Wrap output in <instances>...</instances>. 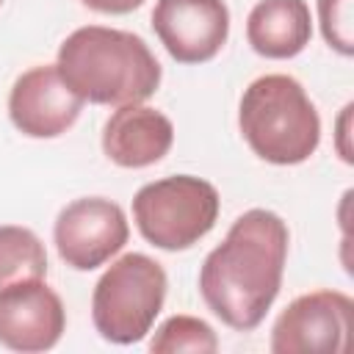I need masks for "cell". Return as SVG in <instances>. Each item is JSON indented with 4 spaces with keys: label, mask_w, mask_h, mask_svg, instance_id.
Returning <instances> with one entry per match:
<instances>
[{
    "label": "cell",
    "mask_w": 354,
    "mask_h": 354,
    "mask_svg": "<svg viewBox=\"0 0 354 354\" xmlns=\"http://www.w3.org/2000/svg\"><path fill=\"white\" fill-rule=\"evenodd\" d=\"M238 127L249 149L274 166H296L321 144V116L304 86L282 72L252 80L238 102Z\"/></svg>",
    "instance_id": "3"
},
{
    "label": "cell",
    "mask_w": 354,
    "mask_h": 354,
    "mask_svg": "<svg viewBox=\"0 0 354 354\" xmlns=\"http://www.w3.org/2000/svg\"><path fill=\"white\" fill-rule=\"evenodd\" d=\"M0 3H3V0H0Z\"/></svg>",
    "instance_id": "18"
},
{
    "label": "cell",
    "mask_w": 354,
    "mask_h": 354,
    "mask_svg": "<svg viewBox=\"0 0 354 354\" xmlns=\"http://www.w3.org/2000/svg\"><path fill=\"white\" fill-rule=\"evenodd\" d=\"M152 30L177 64H205L227 44L230 8L224 0H155Z\"/></svg>",
    "instance_id": "8"
},
{
    "label": "cell",
    "mask_w": 354,
    "mask_h": 354,
    "mask_svg": "<svg viewBox=\"0 0 354 354\" xmlns=\"http://www.w3.org/2000/svg\"><path fill=\"white\" fill-rule=\"evenodd\" d=\"M354 301L343 290L296 296L274 321L268 348L274 354H337L351 348Z\"/></svg>",
    "instance_id": "6"
},
{
    "label": "cell",
    "mask_w": 354,
    "mask_h": 354,
    "mask_svg": "<svg viewBox=\"0 0 354 354\" xmlns=\"http://www.w3.org/2000/svg\"><path fill=\"white\" fill-rule=\"evenodd\" d=\"M166 271L163 266L144 254L127 252L113 260L94 285L91 293V321L102 340L116 346L138 343L149 335L155 318L166 301Z\"/></svg>",
    "instance_id": "4"
},
{
    "label": "cell",
    "mask_w": 354,
    "mask_h": 354,
    "mask_svg": "<svg viewBox=\"0 0 354 354\" xmlns=\"http://www.w3.org/2000/svg\"><path fill=\"white\" fill-rule=\"evenodd\" d=\"M288 246L290 232L282 216L266 207L241 213L199 268L207 310L230 329H257L279 296Z\"/></svg>",
    "instance_id": "1"
},
{
    "label": "cell",
    "mask_w": 354,
    "mask_h": 354,
    "mask_svg": "<svg viewBox=\"0 0 354 354\" xmlns=\"http://www.w3.org/2000/svg\"><path fill=\"white\" fill-rule=\"evenodd\" d=\"M310 39L313 17L304 0H257L246 17V41L263 58H296Z\"/></svg>",
    "instance_id": "12"
},
{
    "label": "cell",
    "mask_w": 354,
    "mask_h": 354,
    "mask_svg": "<svg viewBox=\"0 0 354 354\" xmlns=\"http://www.w3.org/2000/svg\"><path fill=\"white\" fill-rule=\"evenodd\" d=\"M77 97L61 77L55 64H39L22 72L8 91V116L28 138H58L80 116Z\"/></svg>",
    "instance_id": "10"
},
{
    "label": "cell",
    "mask_w": 354,
    "mask_h": 354,
    "mask_svg": "<svg viewBox=\"0 0 354 354\" xmlns=\"http://www.w3.org/2000/svg\"><path fill=\"white\" fill-rule=\"evenodd\" d=\"M80 3L91 11H100V14H130L144 0H80Z\"/></svg>",
    "instance_id": "17"
},
{
    "label": "cell",
    "mask_w": 354,
    "mask_h": 354,
    "mask_svg": "<svg viewBox=\"0 0 354 354\" xmlns=\"http://www.w3.org/2000/svg\"><path fill=\"white\" fill-rule=\"evenodd\" d=\"M218 210L216 185L194 174L152 180L133 196V221L141 238L163 252H183L199 243L216 227Z\"/></svg>",
    "instance_id": "5"
},
{
    "label": "cell",
    "mask_w": 354,
    "mask_h": 354,
    "mask_svg": "<svg viewBox=\"0 0 354 354\" xmlns=\"http://www.w3.org/2000/svg\"><path fill=\"white\" fill-rule=\"evenodd\" d=\"M130 238V224L122 205L105 196H80L61 207L53 224L58 257L75 271L105 266Z\"/></svg>",
    "instance_id": "7"
},
{
    "label": "cell",
    "mask_w": 354,
    "mask_h": 354,
    "mask_svg": "<svg viewBox=\"0 0 354 354\" xmlns=\"http://www.w3.org/2000/svg\"><path fill=\"white\" fill-rule=\"evenodd\" d=\"M149 351L155 354H180V351L213 354L218 351V337L213 326L196 315H171L155 329V337L149 340Z\"/></svg>",
    "instance_id": "14"
},
{
    "label": "cell",
    "mask_w": 354,
    "mask_h": 354,
    "mask_svg": "<svg viewBox=\"0 0 354 354\" xmlns=\"http://www.w3.org/2000/svg\"><path fill=\"white\" fill-rule=\"evenodd\" d=\"M351 111L354 105L346 102L340 116H337V133H335V147H337V155L343 158V163H354V155H351V144H348V127H351Z\"/></svg>",
    "instance_id": "16"
},
{
    "label": "cell",
    "mask_w": 354,
    "mask_h": 354,
    "mask_svg": "<svg viewBox=\"0 0 354 354\" xmlns=\"http://www.w3.org/2000/svg\"><path fill=\"white\" fill-rule=\"evenodd\" d=\"M174 144L171 119L144 102L119 105L102 127V152L122 169H147Z\"/></svg>",
    "instance_id": "11"
},
{
    "label": "cell",
    "mask_w": 354,
    "mask_h": 354,
    "mask_svg": "<svg viewBox=\"0 0 354 354\" xmlns=\"http://www.w3.org/2000/svg\"><path fill=\"white\" fill-rule=\"evenodd\" d=\"M318 25L335 53H354V0H318Z\"/></svg>",
    "instance_id": "15"
},
{
    "label": "cell",
    "mask_w": 354,
    "mask_h": 354,
    "mask_svg": "<svg viewBox=\"0 0 354 354\" xmlns=\"http://www.w3.org/2000/svg\"><path fill=\"white\" fill-rule=\"evenodd\" d=\"M64 329V301L44 279H19L0 288V346L22 354L50 351Z\"/></svg>",
    "instance_id": "9"
},
{
    "label": "cell",
    "mask_w": 354,
    "mask_h": 354,
    "mask_svg": "<svg viewBox=\"0 0 354 354\" xmlns=\"http://www.w3.org/2000/svg\"><path fill=\"white\" fill-rule=\"evenodd\" d=\"M47 277V249L41 238L19 224H0V288L19 279Z\"/></svg>",
    "instance_id": "13"
},
{
    "label": "cell",
    "mask_w": 354,
    "mask_h": 354,
    "mask_svg": "<svg viewBox=\"0 0 354 354\" xmlns=\"http://www.w3.org/2000/svg\"><path fill=\"white\" fill-rule=\"evenodd\" d=\"M55 66L83 102L113 108L149 100L163 75L155 53L138 33L105 25L72 30L58 47Z\"/></svg>",
    "instance_id": "2"
}]
</instances>
